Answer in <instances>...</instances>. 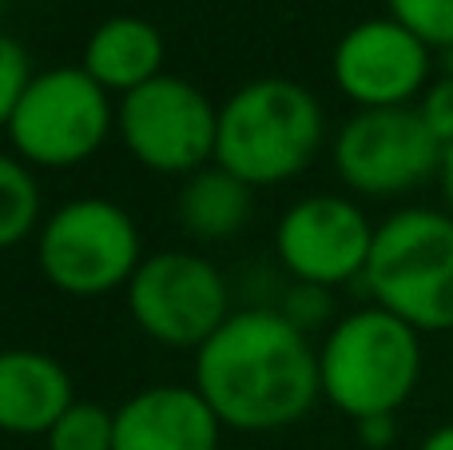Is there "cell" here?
Masks as SVG:
<instances>
[{"label":"cell","instance_id":"obj_16","mask_svg":"<svg viewBox=\"0 0 453 450\" xmlns=\"http://www.w3.org/2000/svg\"><path fill=\"white\" fill-rule=\"evenodd\" d=\"M44 223L36 172L12 151H0V252L24 244Z\"/></svg>","mask_w":453,"mask_h":450},{"label":"cell","instance_id":"obj_12","mask_svg":"<svg viewBox=\"0 0 453 450\" xmlns=\"http://www.w3.org/2000/svg\"><path fill=\"white\" fill-rule=\"evenodd\" d=\"M223 423L196 387L159 383L116 407L111 450H219Z\"/></svg>","mask_w":453,"mask_h":450},{"label":"cell","instance_id":"obj_7","mask_svg":"<svg viewBox=\"0 0 453 450\" xmlns=\"http://www.w3.org/2000/svg\"><path fill=\"white\" fill-rule=\"evenodd\" d=\"M116 132L140 167L188 180L207 164H215L219 108L207 100L203 88L164 72L135 92L119 96Z\"/></svg>","mask_w":453,"mask_h":450},{"label":"cell","instance_id":"obj_20","mask_svg":"<svg viewBox=\"0 0 453 450\" xmlns=\"http://www.w3.org/2000/svg\"><path fill=\"white\" fill-rule=\"evenodd\" d=\"M279 311L298 327V331H319L334 319V299H330V287H314V283H295L287 291V299L279 303Z\"/></svg>","mask_w":453,"mask_h":450},{"label":"cell","instance_id":"obj_11","mask_svg":"<svg viewBox=\"0 0 453 450\" xmlns=\"http://www.w3.org/2000/svg\"><path fill=\"white\" fill-rule=\"evenodd\" d=\"M330 76L358 112L414 108L434 80V48L390 12L370 16L342 32Z\"/></svg>","mask_w":453,"mask_h":450},{"label":"cell","instance_id":"obj_5","mask_svg":"<svg viewBox=\"0 0 453 450\" xmlns=\"http://www.w3.org/2000/svg\"><path fill=\"white\" fill-rule=\"evenodd\" d=\"M143 263L135 220L104 196H80L44 215L36 231V268L68 299H104L132 283Z\"/></svg>","mask_w":453,"mask_h":450},{"label":"cell","instance_id":"obj_21","mask_svg":"<svg viewBox=\"0 0 453 450\" xmlns=\"http://www.w3.org/2000/svg\"><path fill=\"white\" fill-rule=\"evenodd\" d=\"M414 108H418V116L426 120V128L438 136L441 148H449L453 144V68L430 80V88L422 92V100H418Z\"/></svg>","mask_w":453,"mask_h":450},{"label":"cell","instance_id":"obj_3","mask_svg":"<svg viewBox=\"0 0 453 450\" xmlns=\"http://www.w3.org/2000/svg\"><path fill=\"white\" fill-rule=\"evenodd\" d=\"M422 367V335L374 303L334 319L319 343L322 399L354 423L398 415L414 399Z\"/></svg>","mask_w":453,"mask_h":450},{"label":"cell","instance_id":"obj_9","mask_svg":"<svg viewBox=\"0 0 453 450\" xmlns=\"http://www.w3.org/2000/svg\"><path fill=\"white\" fill-rule=\"evenodd\" d=\"M441 151L418 108L354 112L330 144L334 175L362 199H402L438 180Z\"/></svg>","mask_w":453,"mask_h":450},{"label":"cell","instance_id":"obj_2","mask_svg":"<svg viewBox=\"0 0 453 450\" xmlns=\"http://www.w3.org/2000/svg\"><path fill=\"white\" fill-rule=\"evenodd\" d=\"M326 140V112L298 80L263 76L234 88L219 108L215 164L250 188H279L314 164Z\"/></svg>","mask_w":453,"mask_h":450},{"label":"cell","instance_id":"obj_19","mask_svg":"<svg viewBox=\"0 0 453 450\" xmlns=\"http://www.w3.org/2000/svg\"><path fill=\"white\" fill-rule=\"evenodd\" d=\"M32 76H36V72H32L28 48L16 36L0 32V132L8 128V120H12L16 104H20L24 88L32 84Z\"/></svg>","mask_w":453,"mask_h":450},{"label":"cell","instance_id":"obj_22","mask_svg":"<svg viewBox=\"0 0 453 450\" xmlns=\"http://www.w3.org/2000/svg\"><path fill=\"white\" fill-rule=\"evenodd\" d=\"M354 435L366 450H390L398 438V415H370L354 423Z\"/></svg>","mask_w":453,"mask_h":450},{"label":"cell","instance_id":"obj_6","mask_svg":"<svg viewBox=\"0 0 453 450\" xmlns=\"http://www.w3.org/2000/svg\"><path fill=\"white\" fill-rule=\"evenodd\" d=\"M116 128V104L80 64L36 72L4 136L28 167L68 172L92 159Z\"/></svg>","mask_w":453,"mask_h":450},{"label":"cell","instance_id":"obj_18","mask_svg":"<svg viewBox=\"0 0 453 450\" xmlns=\"http://www.w3.org/2000/svg\"><path fill=\"white\" fill-rule=\"evenodd\" d=\"M386 12L422 36L434 52H453V0H386Z\"/></svg>","mask_w":453,"mask_h":450},{"label":"cell","instance_id":"obj_1","mask_svg":"<svg viewBox=\"0 0 453 450\" xmlns=\"http://www.w3.org/2000/svg\"><path fill=\"white\" fill-rule=\"evenodd\" d=\"M191 387L226 431L266 435L303 423L322 399L319 347L279 307H242L196 351Z\"/></svg>","mask_w":453,"mask_h":450},{"label":"cell","instance_id":"obj_15","mask_svg":"<svg viewBox=\"0 0 453 450\" xmlns=\"http://www.w3.org/2000/svg\"><path fill=\"white\" fill-rule=\"evenodd\" d=\"M250 212H255V188L242 183L219 164H207L203 172L188 175L180 191V220L188 236L203 239V244H219L247 228Z\"/></svg>","mask_w":453,"mask_h":450},{"label":"cell","instance_id":"obj_13","mask_svg":"<svg viewBox=\"0 0 453 450\" xmlns=\"http://www.w3.org/2000/svg\"><path fill=\"white\" fill-rule=\"evenodd\" d=\"M72 403H76L72 375L48 351H0V435L44 438Z\"/></svg>","mask_w":453,"mask_h":450},{"label":"cell","instance_id":"obj_4","mask_svg":"<svg viewBox=\"0 0 453 450\" xmlns=\"http://www.w3.org/2000/svg\"><path fill=\"white\" fill-rule=\"evenodd\" d=\"M362 287L418 335L453 331V215L422 204L390 212L374 231Z\"/></svg>","mask_w":453,"mask_h":450},{"label":"cell","instance_id":"obj_25","mask_svg":"<svg viewBox=\"0 0 453 450\" xmlns=\"http://www.w3.org/2000/svg\"><path fill=\"white\" fill-rule=\"evenodd\" d=\"M0 8H4V0H0Z\"/></svg>","mask_w":453,"mask_h":450},{"label":"cell","instance_id":"obj_10","mask_svg":"<svg viewBox=\"0 0 453 450\" xmlns=\"http://www.w3.org/2000/svg\"><path fill=\"white\" fill-rule=\"evenodd\" d=\"M374 231L378 223H370V215L354 196L314 191L282 212L274 228V252L295 283L334 291L342 283H362Z\"/></svg>","mask_w":453,"mask_h":450},{"label":"cell","instance_id":"obj_8","mask_svg":"<svg viewBox=\"0 0 453 450\" xmlns=\"http://www.w3.org/2000/svg\"><path fill=\"white\" fill-rule=\"evenodd\" d=\"M127 315L151 343L172 351H199L231 319V291L211 260L191 252L143 255L124 287Z\"/></svg>","mask_w":453,"mask_h":450},{"label":"cell","instance_id":"obj_24","mask_svg":"<svg viewBox=\"0 0 453 450\" xmlns=\"http://www.w3.org/2000/svg\"><path fill=\"white\" fill-rule=\"evenodd\" d=\"M418 450H453V423H446V427H438V431H430Z\"/></svg>","mask_w":453,"mask_h":450},{"label":"cell","instance_id":"obj_14","mask_svg":"<svg viewBox=\"0 0 453 450\" xmlns=\"http://www.w3.org/2000/svg\"><path fill=\"white\" fill-rule=\"evenodd\" d=\"M164 32L143 16H108L84 44L80 68L108 96H127L164 76Z\"/></svg>","mask_w":453,"mask_h":450},{"label":"cell","instance_id":"obj_23","mask_svg":"<svg viewBox=\"0 0 453 450\" xmlns=\"http://www.w3.org/2000/svg\"><path fill=\"white\" fill-rule=\"evenodd\" d=\"M438 191H441V207L453 215V144L441 151V167H438Z\"/></svg>","mask_w":453,"mask_h":450},{"label":"cell","instance_id":"obj_17","mask_svg":"<svg viewBox=\"0 0 453 450\" xmlns=\"http://www.w3.org/2000/svg\"><path fill=\"white\" fill-rule=\"evenodd\" d=\"M116 446V411L100 403H76L60 415L52 431L44 435V450H111Z\"/></svg>","mask_w":453,"mask_h":450}]
</instances>
